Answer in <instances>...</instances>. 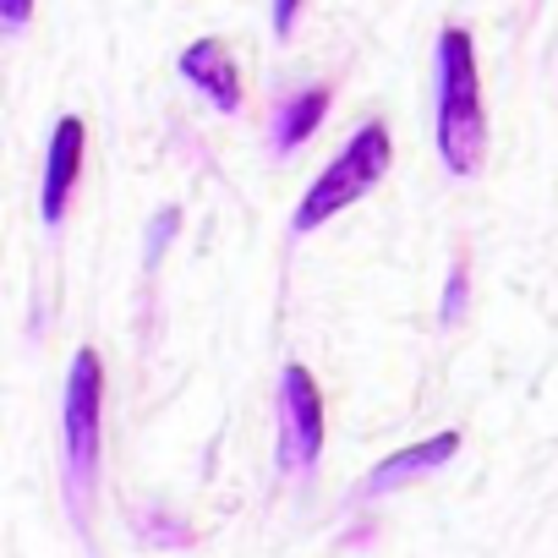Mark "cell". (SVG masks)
Instances as JSON below:
<instances>
[{"mask_svg": "<svg viewBox=\"0 0 558 558\" xmlns=\"http://www.w3.org/2000/svg\"><path fill=\"white\" fill-rule=\"evenodd\" d=\"M438 159L449 175H476L487 159V105H482V72H476V45L465 28L438 34Z\"/></svg>", "mask_w": 558, "mask_h": 558, "instance_id": "cell-1", "label": "cell"}, {"mask_svg": "<svg viewBox=\"0 0 558 558\" xmlns=\"http://www.w3.org/2000/svg\"><path fill=\"white\" fill-rule=\"evenodd\" d=\"M389 165H395V143H389V126L384 121H367L329 165H324V175L307 186V197L296 203V214H291V230L296 235H313V230H324L335 214H345L351 203H362L384 175H389Z\"/></svg>", "mask_w": 558, "mask_h": 558, "instance_id": "cell-2", "label": "cell"}, {"mask_svg": "<svg viewBox=\"0 0 558 558\" xmlns=\"http://www.w3.org/2000/svg\"><path fill=\"white\" fill-rule=\"evenodd\" d=\"M99 405H105V362L94 351H77L66 373V405H61L72 504L94 487V471H99Z\"/></svg>", "mask_w": 558, "mask_h": 558, "instance_id": "cell-3", "label": "cell"}, {"mask_svg": "<svg viewBox=\"0 0 558 558\" xmlns=\"http://www.w3.org/2000/svg\"><path fill=\"white\" fill-rule=\"evenodd\" d=\"M324 454V395L318 378L291 362L279 373V465L286 471H307Z\"/></svg>", "mask_w": 558, "mask_h": 558, "instance_id": "cell-4", "label": "cell"}, {"mask_svg": "<svg viewBox=\"0 0 558 558\" xmlns=\"http://www.w3.org/2000/svg\"><path fill=\"white\" fill-rule=\"evenodd\" d=\"M83 159H88V126L77 116H61L56 132H50V148H45V186H39L45 225L66 219V203H72V186L83 175Z\"/></svg>", "mask_w": 558, "mask_h": 558, "instance_id": "cell-5", "label": "cell"}, {"mask_svg": "<svg viewBox=\"0 0 558 558\" xmlns=\"http://www.w3.org/2000/svg\"><path fill=\"white\" fill-rule=\"evenodd\" d=\"M181 77L214 105V110H241V72H235V61H230V50L219 45V39H192L186 50H181Z\"/></svg>", "mask_w": 558, "mask_h": 558, "instance_id": "cell-6", "label": "cell"}, {"mask_svg": "<svg viewBox=\"0 0 558 558\" xmlns=\"http://www.w3.org/2000/svg\"><path fill=\"white\" fill-rule=\"evenodd\" d=\"M454 449H460V433H438V438H422L411 449H395V454H384L367 471V493H389V487H400V482H411L422 471H438V465L454 460Z\"/></svg>", "mask_w": 558, "mask_h": 558, "instance_id": "cell-7", "label": "cell"}, {"mask_svg": "<svg viewBox=\"0 0 558 558\" xmlns=\"http://www.w3.org/2000/svg\"><path fill=\"white\" fill-rule=\"evenodd\" d=\"M324 116H329V88H302V94H291L286 105H279V116H274V148H279V154H296V148L324 126Z\"/></svg>", "mask_w": 558, "mask_h": 558, "instance_id": "cell-8", "label": "cell"}, {"mask_svg": "<svg viewBox=\"0 0 558 558\" xmlns=\"http://www.w3.org/2000/svg\"><path fill=\"white\" fill-rule=\"evenodd\" d=\"M460 307H465V268H454V274H449V291H444L438 318H444V324H454V318H460Z\"/></svg>", "mask_w": 558, "mask_h": 558, "instance_id": "cell-9", "label": "cell"}, {"mask_svg": "<svg viewBox=\"0 0 558 558\" xmlns=\"http://www.w3.org/2000/svg\"><path fill=\"white\" fill-rule=\"evenodd\" d=\"M302 7H307V0H274V34H279V39H291V28H296Z\"/></svg>", "mask_w": 558, "mask_h": 558, "instance_id": "cell-10", "label": "cell"}, {"mask_svg": "<svg viewBox=\"0 0 558 558\" xmlns=\"http://www.w3.org/2000/svg\"><path fill=\"white\" fill-rule=\"evenodd\" d=\"M34 17V0H0V23L7 28H23Z\"/></svg>", "mask_w": 558, "mask_h": 558, "instance_id": "cell-11", "label": "cell"}, {"mask_svg": "<svg viewBox=\"0 0 558 558\" xmlns=\"http://www.w3.org/2000/svg\"><path fill=\"white\" fill-rule=\"evenodd\" d=\"M170 225H175V214L165 208V214L154 219V235H148V257H159V246H165V235H170Z\"/></svg>", "mask_w": 558, "mask_h": 558, "instance_id": "cell-12", "label": "cell"}]
</instances>
